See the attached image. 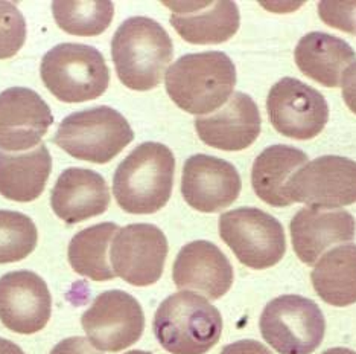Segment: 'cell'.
I'll return each instance as SVG.
<instances>
[{
    "mask_svg": "<svg viewBox=\"0 0 356 354\" xmlns=\"http://www.w3.org/2000/svg\"><path fill=\"white\" fill-rule=\"evenodd\" d=\"M110 205L108 185L104 177L86 168L64 170L51 194V206L56 217L67 224H76L101 215Z\"/></svg>",
    "mask_w": 356,
    "mask_h": 354,
    "instance_id": "cell-20",
    "label": "cell"
},
{
    "mask_svg": "<svg viewBox=\"0 0 356 354\" xmlns=\"http://www.w3.org/2000/svg\"><path fill=\"white\" fill-rule=\"evenodd\" d=\"M134 139L133 128L118 110L99 106L61 121L54 142L72 157L107 164Z\"/></svg>",
    "mask_w": 356,
    "mask_h": 354,
    "instance_id": "cell-6",
    "label": "cell"
},
{
    "mask_svg": "<svg viewBox=\"0 0 356 354\" xmlns=\"http://www.w3.org/2000/svg\"><path fill=\"white\" fill-rule=\"evenodd\" d=\"M172 279L180 291H193L216 301L227 293L234 272L227 256L216 245L197 240L181 247L174 261Z\"/></svg>",
    "mask_w": 356,
    "mask_h": 354,
    "instance_id": "cell-16",
    "label": "cell"
},
{
    "mask_svg": "<svg viewBox=\"0 0 356 354\" xmlns=\"http://www.w3.org/2000/svg\"><path fill=\"white\" fill-rule=\"evenodd\" d=\"M341 87L346 106L356 115V61L344 72Z\"/></svg>",
    "mask_w": 356,
    "mask_h": 354,
    "instance_id": "cell-31",
    "label": "cell"
},
{
    "mask_svg": "<svg viewBox=\"0 0 356 354\" xmlns=\"http://www.w3.org/2000/svg\"><path fill=\"white\" fill-rule=\"evenodd\" d=\"M37 241V226L31 217L0 209V264L25 260L34 252Z\"/></svg>",
    "mask_w": 356,
    "mask_h": 354,
    "instance_id": "cell-27",
    "label": "cell"
},
{
    "mask_svg": "<svg viewBox=\"0 0 356 354\" xmlns=\"http://www.w3.org/2000/svg\"><path fill=\"white\" fill-rule=\"evenodd\" d=\"M81 325L95 348L122 351L142 337L145 315L142 305L124 291H107L96 296L81 316Z\"/></svg>",
    "mask_w": 356,
    "mask_h": 354,
    "instance_id": "cell-12",
    "label": "cell"
},
{
    "mask_svg": "<svg viewBox=\"0 0 356 354\" xmlns=\"http://www.w3.org/2000/svg\"><path fill=\"white\" fill-rule=\"evenodd\" d=\"M0 354H25V353H23V350L19 347V345L5 339V337H0Z\"/></svg>",
    "mask_w": 356,
    "mask_h": 354,
    "instance_id": "cell-33",
    "label": "cell"
},
{
    "mask_svg": "<svg viewBox=\"0 0 356 354\" xmlns=\"http://www.w3.org/2000/svg\"><path fill=\"white\" fill-rule=\"evenodd\" d=\"M307 162L306 153L289 146H271L254 160L252 185L256 196L266 205L286 208L291 205L285 194L291 176Z\"/></svg>",
    "mask_w": 356,
    "mask_h": 354,
    "instance_id": "cell-23",
    "label": "cell"
},
{
    "mask_svg": "<svg viewBox=\"0 0 356 354\" xmlns=\"http://www.w3.org/2000/svg\"><path fill=\"white\" fill-rule=\"evenodd\" d=\"M125 354H152L149 351H142V350H133V351H128Z\"/></svg>",
    "mask_w": 356,
    "mask_h": 354,
    "instance_id": "cell-35",
    "label": "cell"
},
{
    "mask_svg": "<svg viewBox=\"0 0 356 354\" xmlns=\"http://www.w3.org/2000/svg\"><path fill=\"white\" fill-rule=\"evenodd\" d=\"M220 236L250 269L276 266L286 252L285 231L277 219L259 208H238L220 217Z\"/></svg>",
    "mask_w": 356,
    "mask_h": 354,
    "instance_id": "cell-8",
    "label": "cell"
},
{
    "mask_svg": "<svg viewBox=\"0 0 356 354\" xmlns=\"http://www.w3.org/2000/svg\"><path fill=\"white\" fill-rule=\"evenodd\" d=\"M118 231L116 223H99L79 231L69 243L67 256L72 269L93 281L116 278L108 263V247Z\"/></svg>",
    "mask_w": 356,
    "mask_h": 354,
    "instance_id": "cell-25",
    "label": "cell"
},
{
    "mask_svg": "<svg viewBox=\"0 0 356 354\" xmlns=\"http://www.w3.org/2000/svg\"><path fill=\"white\" fill-rule=\"evenodd\" d=\"M271 125L291 139L307 141L318 136L329 119V106L317 88L297 78H282L266 98Z\"/></svg>",
    "mask_w": 356,
    "mask_h": 354,
    "instance_id": "cell-10",
    "label": "cell"
},
{
    "mask_svg": "<svg viewBox=\"0 0 356 354\" xmlns=\"http://www.w3.org/2000/svg\"><path fill=\"white\" fill-rule=\"evenodd\" d=\"M294 252L302 263L312 266L326 249L349 243L356 234L355 217L343 209L307 206L298 211L289 224Z\"/></svg>",
    "mask_w": 356,
    "mask_h": 354,
    "instance_id": "cell-18",
    "label": "cell"
},
{
    "mask_svg": "<svg viewBox=\"0 0 356 354\" xmlns=\"http://www.w3.org/2000/svg\"><path fill=\"white\" fill-rule=\"evenodd\" d=\"M52 14L58 28L67 34L95 37L111 25L115 5L107 0H55Z\"/></svg>",
    "mask_w": 356,
    "mask_h": 354,
    "instance_id": "cell-26",
    "label": "cell"
},
{
    "mask_svg": "<svg viewBox=\"0 0 356 354\" xmlns=\"http://www.w3.org/2000/svg\"><path fill=\"white\" fill-rule=\"evenodd\" d=\"M294 60L302 74L315 83L338 87L344 72L356 61V54L343 38L314 31L297 43Z\"/></svg>",
    "mask_w": 356,
    "mask_h": 354,
    "instance_id": "cell-21",
    "label": "cell"
},
{
    "mask_svg": "<svg viewBox=\"0 0 356 354\" xmlns=\"http://www.w3.org/2000/svg\"><path fill=\"white\" fill-rule=\"evenodd\" d=\"M52 296L46 281L31 270L0 278V323L14 333L34 334L51 319Z\"/></svg>",
    "mask_w": 356,
    "mask_h": 354,
    "instance_id": "cell-13",
    "label": "cell"
},
{
    "mask_svg": "<svg viewBox=\"0 0 356 354\" xmlns=\"http://www.w3.org/2000/svg\"><path fill=\"white\" fill-rule=\"evenodd\" d=\"M51 354H102L101 351L96 350L92 342L86 339V337L74 336L67 337V339L56 344L52 348Z\"/></svg>",
    "mask_w": 356,
    "mask_h": 354,
    "instance_id": "cell-30",
    "label": "cell"
},
{
    "mask_svg": "<svg viewBox=\"0 0 356 354\" xmlns=\"http://www.w3.org/2000/svg\"><path fill=\"white\" fill-rule=\"evenodd\" d=\"M152 328L168 353L206 354L220 341L222 318L206 298L183 291L159 305Z\"/></svg>",
    "mask_w": 356,
    "mask_h": 354,
    "instance_id": "cell-4",
    "label": "cell"
},
{
    "mask_svg": "<svg viewBox=\"0 0 356 354\" xmlns=\"http://www.w3.org/2000/svg\"><path fill=\"white\" fill-rule=\"evenodd\" d=\"M259 328L279 354H312L325 339L326 319L309 298L282 295L265 305Z\"/></svg>",
    "mask_w": 356,
    "mask_h": 354,
    "instance_id": "cell-7",
    "label": "cell"
},
{
    "mask_svg": "<svg viewBox=\"0 0 356 354\" xmlns=\"http://www.w3.org/2000/svg\"><path fill=\"white\" fill-rule=\"evenodd\" d=\"M166 256V236L149 223L119 228L110 246L113 272L136 287L156 284L163 275Z\"/></svg>",
    "mask_w": 356,
    "mask_h": 354,
    "instance_id": "cell-11",
    "label": "cell"
},
{
    "mask_svg": "<svg viewBox=\"0 0 356 354\" xmlns=\"http://www.w3.org/2000/svg\"><path fill=\"white\" fill-rule=\"evenodd\" d=\"M175 157L169 147L143 142L116 168L113 196L128 214H154L172 194Z\"/></svg>",
    "mask_w": 356,
    "mask_h": 354,
    "instance_id": "cell-3",
    "label": "cell"
},
{
    "mask_svg": "<svg viewBox=\"0 0 356 354\" xmlns=\"http://www.w3.org/2000/svg\"><path fill=\"white\" fill-rule=\"evenodd\" d=\"M221 354H273L264 344L257 341H238L230 345H225Z\"/></svg>",
    "mask_w": 356,
    "mask_h": 354,
    "instance_id": "cell-32",
    "label": "cell"
},
{
    "mask_svg": "<svg viewBox=\"0 0 356 354\" xmlns=\"http://www.w3.org/2000/svg\"><path fill=\"white\" fill-rule=\"evenodd\" d=\"M25 40L26 22L17 5L0 0V60L17 55Z\"/></svg>",
    "mask_w": 356,
    "mask_h": 354,
    "instance_id": "cell-28",
    "label": "cell"
},
{
    "mask_svg": "<svg viewBox=\"0 0 356 354\" xmlns=\"http://www.w3.org/2000/svg\"><path fill=\"white\" fill-rule=\"evenodd\" d=\"M285 194L291 203L326 209L356 203V162L341 156H321L291 176Z\"/></svg>",
    "mask_w": 356,
    "mask_h": 354,
    "instance_id": "cell-9",
    "label": "cell"
},
{
    "mask_svg": "<svg viewBox=\"0 0 356 354\" xmlns=\"http://www.w3.org/2000/svg\"><path fill=\"white\" fill-rule=\"evenodd\" d=\"M40 75L56 100L84 102L99 98L110 84V69L93 46L61 43L44 54Z\"/></svg>",
    "mask_w": 356,
    "mask_h": 354,
    "instance_id": "cell-5",
    "label": "cell"
},
{
    "mask_svg": "<svg viewBox=\"0 0 356 354\" xmlns=\"http://www.w3.org/2000/svg\"><path fill=\"white\" fill-rule=\"evenodd\" d=\"M261 111L244 92H234L222 109L195 121L198 138L206 146L224 151L248 148L261 134Z\"/></svg>",
    "mask_w": 356,
    "mask_h": 354,
    "instance_id": "cell-17",
    "label": "cell"
},
{
    "mask_svg": "<svg viewBox=\"0 0 356 354\" xmlns=\"http://www.w3.org/2000/svg\"><path fill=\"white\" fill-rule=\"evenodd\" d=\"M163 5L171 10V25L177 34L192 45H221L236 34L241 25L238 5L227 0Z\"/></svg>",
    "mask_w": 356,
    "mask_h": 354,
    "instance_id": "cell-19",
    "label": "cell"
},
{
    "mask_svg": "<svg viewBox=\"0 0 356 354\" xmlns=\"http://www.w3.org/2000/svg\"><path fill=\"white\" fill-rule=\"evenodd\" d=\"M52 123V111L37 92L11 87L0 93V150L35 148Z\"/></svg>",
    "mask_w": 356,
    "mask_h": 354,
    "instance_id": "cell-15",
    "label": "cell"
},
{
    "mask_svg": "<svg viewBox=\"0 0 356 354\" xmlns=\"http://www.w3.org/2000/svg\"><path fill=\"white\" fill-rule=\"evenodd\" d=\"M166 92L178 107L192 115L216 111L230 100L236 68L227 54H186L166 70Z\"/></svg>",
    "mask_w": 356,
    "mask_h": 354,
    "instance_id": "cell-2",
    "label": "cell"
},
{
    "mask_svg": "<svg viewBox=\"0 0 356 354\" xmlns=\"http://www.w3.org/2000/svg\"><path fill=\"white\" fill-rule=\"evenodd\" d=\"M111 57L120 83L131 91L156 88L174 57L166 29L149 17L127 19L111 40Z\"/></svg>",
    "mask_w": 356,
    "mask_h": 354,
    "instance_id": "cell-1",
    "label": "cell"
},
{
    "mask_svg": "<svg viewBox=\"0 0 356 354\" xmlns=\"http://www.w3.org/2000/svg\"><path fill=\"white\" fill-rule=\"evenodd\" d=\"M242 180L234 165L220 157L193 155L184 162L181 194L200 213H218L238 200Z\"/></svg>",
    "mask_w": 356,
    "mask_h": 354,
    "instance_id": "cell-14",
    "label": "cell"
},
{
    "mask_svg": "<svg viewBox=\"0 0 356 354\" xmlns=\"http://www.w3.org/2000/svg\"><path fill=\"white\" fill-rule=\"evenodd\" d=\"M356 2L353 3H334V2H321L318 3V14L323 22L329 26L341 29L346 32H356Z\"/></svg>",
    "mask_w": 356,
    "mask_h": 354,
    "instance_id": "cell-29",
    "label": "cell"
},
{
    "mask_svg": "<svg viewBox=\"0 0 356 354\" xmlns=\"http://www.w3.org/2000/svg\"><path fill=\"white\" fill-rule=\"evenodd\" d=\"M321 354H356V351L350 348H343V347H335V348H329L326 351H323Z\"/></svg>",
    "mask_w": 356,
    "mask_h": 354,
    "instance_id": "cell-34",
    "label": "cell"
},
{
    "mask_svg": "<svg viewBox=\"0 0 356 354\" xmlns=\"http://www.w3.org/2000/svg\"><path fill=\"white\" fill-rule=\"evenodd\" d=\"M51 171L52 157L43 144L20 155L0 151V194L14 202H32L43 194Z\"/></svg>",
    "mask_w": 356,
    "mask_h": 354,
    "instance_id": "cell-22",
    "label": "cell"
},
{
    "mask_svg": "<svg viewBox=\"0 0 356 354\" xmlns=\"http://www.w3.org/2000/svg\"><path fill=\"white\" fill-rule=\"evenodd\" d=\"M314 291L334 307L356 302V245L332 249L315 264L311 273Z\"/></svg>",
    "mask_w": 356,
    "mask_h": 354,
    "instance_id": "cell-24",
    "label": "cell"
}]
</instances>
